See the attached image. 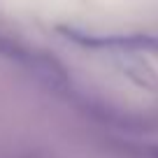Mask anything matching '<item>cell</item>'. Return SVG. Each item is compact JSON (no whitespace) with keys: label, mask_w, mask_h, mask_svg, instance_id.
Instances as JSON below:
<instances>
[{"label":"cell","mask_w":158,"mask_h":158,"mask_svg":"<svg viewBox=\"0 0 158 158\" xmlns=\"http://www.w3.org/2000/svg\"><path fill=\"white\" fill-rule=\"evenodd\" d=\"M60 33L84 49H98V51H144V54L158 56V35L149 33H91L79 28H60Z\"/></svg>","instance_id":"1"},{"label":"cell","mask_w":158,"mask_h":158,"mask_svg":"<svg viewBox=\"0 0 158 158\" xmlns=\"http://www.w3.org/2000/svg\"><path fill=\"white\" fill-rule=\"evenodd\" d=\"M151 156H153V158H158V147H156V149L151 151Z\"/></svg>","instance_id":"2"}]
</instances>
